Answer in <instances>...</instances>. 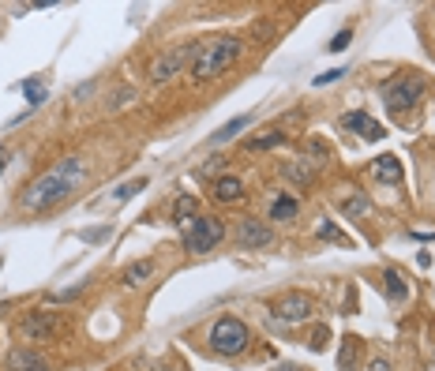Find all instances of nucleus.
<instances>
[{
    "label": "nucleus",
    "instance_id": "f257e3e1",
    "mask_svg": "<svg viewBox=\"0 0 435 371\" xmlns=\"http://www.w3.org/2000/svg\"><path fill=\"white\" fill-rule=\"evenodd\" d=\"M83 177H87V166H83V158H64L57 161L53 169H45L38 180H30L27 188H23L19 195V206L23 210H49V206H57L61 199L75 192V188L83 184Z\"/></svg>",
    "mask_w": 435,
    "mask_h": 371
},
{
    "label": "nucleus",
    "instance_id": "f03ea898",
    "mask_svg": "<svg viewBox=\"0 0 435 371\" xmlns=\"http://www.w3.org/2000/svg\"><path fill=\"white\" fill-rule=\"evenodd\" d=\"M241 57V41L236 38H214V41H203L195 46V57H192V79L195 83H210L225 72L233 60Z\"/></svg>",
    "mask_w": 435,
    "mask_h": 371
},
{
    "label": "nucleus",
    "instance_id": "7ed1b4c3",
    "mask_svg": "<svg viewBox=\"0 0 435 371\" xmlns=\"http://www.w3.org/2000/svg\"><path fill=\"white\" fill-rule=\"evenodd\" d=\"M248 345H252V330L236 315H225L210 326V349L221 352V357H236V352H244Z\"/></svg>",
    "mask_w": 435,
    "mask_h": 371
},
{
    "label": "nucleus",
    "instance_id": "20e7f679",
    "mask_svg": "<svg viewBox=\"0 0 435 371\" xmlns=\"http://www.w3.org/2000/svg\"><path fill=\"white\" fill-rule=\"evenodd\" d=\"M424 83L421 75H409V79H390L383 83V98H387V109L390 113H402V109H413L416 101L424 98Z\"/></svg>",
    "mask_w": 435,
    "mask_h": 371
},
{
    "label": "nucleus",
    "instance_id": "39448f33",
    "mask_svg": "<svg viewBox=\"0 0 435 371\" xmlns=\"http://www.w3.org/2000/svg\"><path fill=\"white\" fill-rule=\"evenodd\" d=\"M221 237H225V221L221 218H195L192 225L184 229V244H188V252H195V255L218 248Z\"/></svg>",
    "mask_w": 435,
    "mask_h": 371
},
{
    "label": "nucleus",
    "instance_id": "423d86ee",
    "mask_svg": "<svg viewBox=\"0 0 435 371\" xmlns=\"http://www.w3.org/2000/svg\"><path fill=\"white\" fill-rule=\"evenodd\" d=\"M61 323H64V315H57V312H27L19 319V330L30 341H53L61 334Z\"/></svg>",
    "mask_w": 435,
    "mask_h": 371
},
{
    "label": "nucleus",
    "instance_id": "0eeeda50",
    "mask_svg": "<svg viewBox=\"0 0 435 371\" xmlns=\"http://www.w3.org/2000/svg\"><path fill=\"white\" fill-rule=\"evenodd\" d=\"M274 315L281 323H304L312 315V297L308 292H285L274 300Z\"/></svg>",
    "mask_w": 435,
    "mask_h": 371
},
{
    "label": "nucleus",
    "instance_id": "6e6552de",
    "mask_svg": "<svg viewBox=\"0 0 435 371\" xmlns=\"http://www.w3.org/2000/svg\"><path fill=\"white\" fill-rule=\"evenodd\" d=\"M188 57H195V49H188V46L161 53V57L154 60V68H150V79H154V83H169V79H173V75L184 68V60H188Z\"/></svg>",
    "mask_w": 435,
    "mask_h": 371
},
{
    "label": "nucleus",
    "instance_id": "1a4fd4ad",
    "mask_svg": "<svg viewBox=\"0 0 435 371\" xmlns=\"http://www.w3.org/2000/svg\"><path fill=\"white\" fill-rule=\"evenodd\" d=\"M236 244L241 248H267V244H274V229L270 225H263V221H252V218H244L241 225H236Z\"/></svg>",
    "mask_w": 435,
    "mask_h": 371
},
{
    "label": "nucleus",
    "instance_id": "9d476101",
    "mask_svg": "<svg viewBox=\"0 0 435 371\" xmlns=\"http://www.w3.org/2000/svg\"><path fill=\"white\" fill-rule=\"evenodd\" d=\"M8 368L12 371H49V364L34 349H12L8 352Z\"/></svg>",
    "mask_w": 435,
    "mask_h": 371
},
{
    "label": "nucleus",
    "instance_id": "9b49d317",
    "mask_svg": "<svg viewBox=\"0 0 435 371\" xmlns=\"http://www.w3.org/2000/svg\"><path fill=\"white\" fill-rule=\"evenodd\" d=\"M345 128H353L361 139H383V135H387L379 120H372L368 113H349V117H345Z\"/></svg>",
    "mask_w": 435,
    "mask_h": 371
},
{
    "label": "nucleus",
    "instance_id": "f8f14e48",
    "mask_svg": "<svg viewBox=\"0 0 435 371\" xmlns=\"http://www.w3.org/2000/svg\"><path fill=\"white\" fill-rule=\"evenodd\" d=\"M375 180H379V184H398V180H402V161L394 158V154H383L379 161H375Z\"/></svg>",
    "mask_w": 435,
    "mask_h": 371
},
{
    "label": "nucleus",
    "instance_id": "ddd939ff",
    "mask_svg": "<svg viewBox=\"0 0 435 371\" xmlns=\"http://www.w3.org/2000/svg\"><path fill=\"white\" fill-rule=\"evenodd\" d=\"M244 195V184L236 177H218L214 180V199H221V203H236Z\"/></svg>",
    "mask_w": 435,
    "mask_h": 371
},
{
    "label": "nucleus",
    "instance_id": "4468645a",
    "mask_svg": "<svg viewBox=\"0 0 435 371\" xmlns=\"http://www.w3.org/2000/svg\"><path fill=\"white\" fill-rule=\"evenodd\" d=\"M296 218V199L293 195H278L274 203H270V221L281 225V221H293Z\"/></svg>",
    "mask_w": 435,
    "mask_h": 371
},
{
    "label": "nucleus",
    "instance_id": "2eb2a0df",
    "mask_svg": "<svg viewBox=\"0 0 435 371\" xmlns=\"http://www.w3.org/2000/svg\"><path fill=\"white\" fill-rule=\"evenodd\" d=\"M248 124H252V117H233V120H229V124H221L218 132L210 135V143L218 146V143H229V139H236V135H241V132H244V128H248Z\"/></svg>",
    "mask_w": 435,
    "mask_h": 371
},
{
    "label": "nucleus",
    "instance_id": "dca6fc26",
    "mask_svg": "<svg viewBox=\"0 0 435 371\" xmlns=\"http://www.w3.org/2000/svg\"><path fill=\"white\" fill-rule=\"evenodd\" d=\"M195 210H199V203H195L192 195H181V199H176V206H173V221L188 229V225L195 221Z\"/></svg>",
    "mask_w": 435,
    "mask_h": 371
},
{
    "label": "nucleus",
    "instance_id": "f3484780",
    "mask_svg": "<svg viewBox=\"0 0 435 371\" xmlns=\"http://www.w3.org/2000/svg\"><path fill=\"white\" fill-rule=\"evenodd\" d=\"M383 281H387V292H390L394 300H405V297H409V281H405V274H398L394 266H390V270L383 274Z\"/></svg>",
    "mask_w": 435,
    "mask_h": 371
},
{
    "label": "nucleus",
    "instance_id": "a211bd4d",
    "mask_svg": "<svg viewBox=\"0 0 435 371\" xmlns=\"http://www.w3.org/2000/svg\"><path fill=\"white\" fill-rule=\"evenodd\" d=\"M150 274H154V263H135V266H128V270H124V285L135 289V285H143Z\"/></svg>",
    "mask_w": 435,
    "mask_h": 371
},
{
    "label": "nucleus",
    "instance_id": "6ab92c4d",
    "mask_svg": "<svg viewBox=\"0 0 435 371\" xmlns=\"http://www.w3.org/2000/svg\"><path fill=\"white\" fill-rule=\"evenodd\" d=\"M19 90L27 94V106H30V109H38L41 101L49 98V90H45V86H41L38 79H27V83H19Z\"/></svg>",
    "mask_w": 435,
    "mask_h": 371
},
{
    "label": "nucleus",
    "instance_id": "aec40b11",
    "mask_svg": "<svg viewBox=\"0 0 435 371\" xmlns=\"http://www.w3.org/2000/svg\"><path fill=\"white\" fill-rule=\"evenodd\" d=\"M356 338H345L342 341V352H338V371H353V364H356Z\"/></svg>",
    "mask_w": 435,
    "mask_h": 371
},
{
    "label": "nucleus",
    "instance_id": "412c9836",
    "mask_svg": "<svg viewBox=\"0 0 435 371\" xmlns=\"http://www.w3.org/2000/svg\"><path fill=\"white\" fill-rule=\"evenodd\" d=\"M281 143H285V135L281 132H263L259 139L248 143V150H274V146H281Z\"/></svg>",
    "mask_w": 435,
    "mask_h": 371
},
{
    "label": "nucleus",
    "instance_id": "4be33fe9",
    "mask_svg": "<svg viewBox=\"0 0 435 371\" xmlns=\"http://www.w3.org/2000/svg\"><path fill=\"white\" fill-rule=\"evenodd\" d=\"M342 214H349V218H364V214H368V195H349V199L342 203Z\"/></svg>",
    "mask_w": 435,
    "mask_h": 371
},
{
    "label": "nucleus",
    "instance_id": "5701e85b",
    "mask_svg": "<svg viewBox=\"0 0 435 371\" xmlns=\"http://www.w3.org/2000/svg\"><path fill=\"white\" fill-rule=\"evenodd\" d=\"M143 188H147V177H135V180H128V184H121V188H117V199H132V195L135 192H143Z\"/></svg>",
    "mask_w": 435,
    "mask_h": 371
},
{
    "label": "nucleus",
    "instance_id": "b1692460",
    "mask_svg": "<svg viewBox=\"0 0 435 371\" xmlns=\"http://www.w3.org/2000/svg\"><path fill=\"white\" fill-rule=\"evenodd\" d=\"M319 240H334V244H349V237H345L342 229H334L330 221H323V225H319Z\"/></svg>",
    "mask_w": 435,
    "mask_h": 371
},
{
    "label": "nucleus",
    "instance_id": "393cba45",
    "mask_svg": "<svg viewBox=\"0 0 435 371\" xmlns=\"http://www.w3.org/2000/svg\"><path fill=\"white\" fill-rule=\"evenodd\" d=\"M349 41H353V30H338L334 38H330V53H342V49H349Z\"/></svg>",
    "mask_w": 435,
    "mask_h": 371
},
{
    "label": "nucleus",
    "instance_id": "a878e982",
    "mask_svg": "<svg viewBox=\"0 0 435 371\" xmlns=\"http://www.w3.org/2000/svg\"><path fill=\"white\" fill-rule=\"evenodd\" d=\"M345 75V68H330V72H323V75H315V86H327V83H338Z\"/></svg>",
    "mask_w": 435,
    "mask_h": 371
},
{
    "label": "nucleus",
    "instance_id": "bb28decb",
    "mask_svg": "<svg viewBox=\"0 0 435 371\" xmlns=\"http://www.w3.org/2000/svg\"><path fill=\"white\" fill-rule=\"evenodd\" d=\"M285 172L296 180V184H308V180H312V169H301V161H293V166H289Z\"/></svg>",
    "mask_w": 435,
    "mask_h": 371
},
{
    "label": "nucleus",
    "instance_id": "cd10ccee",
    "mask_svg": "<svg viewBox=\"0 0 435 371\" xmlns=\"http://www.w3.org/2000/svg\"><path fill=\"white\" fill-rule=\"evenodd\" d=\"M132 98H135V90H132V86H128V90H117V98H113V109H121L124 101H132Z\"/></svg>",
    "mask_w": 435,
    "mask_h": 371
},
{
    "label": "nucleus",
    "instance_id": "c85d7f7f",
    "mask_svg": "<svg viewBox=\"0 0 435 371\" xmlns=\"http://www.w3.org/2000/svg\"><path fill=\"white\" fill-rule=\"evenodd\" d=\"M83 285H75V289H61V292H53V300H72V297H79Z\"/></svg>",
    "mask_w": 435,
    "mask_h": 371
},
{
    "label": "nucleus",
    "instance_id": "c756f323",
    "mask_svg": "<svg viewBox=\"0 0 435 371\" xmlns=\"http://www.w3.org/2000/svg\"><path fill=\"white\" fill-rule=\"evenodd\" d=\"M368 371H390V360L387 357H375L372 364H368Z\"/></svg>",
    "mask_w": 435,
    "mask_h": 371
},
{
    "label": "nucleus",
    "instance_id": "7c9ffc66",
    "mask_svg": "<svg viewBox=\"0 0 435 371\" xmlns=\"http://www.w3.org/2000/svg\"><path fill=\"white\" fill-rule=\"evenodd\" d=\"M274 371H301V368H293V364H278Z\"/></svg>",
    "mask_w": 435,
    "mask_h": 371
},
{
    "label": "nucleus",
    "instance_id": "2f4dec72",
    "mask_svg": "<svg viewBox=\"0 0 435 371\" xmlns=\"http://www.w3.org/2000/svg\"><path fill=\"white\" fill-rule=\"evenodd\" d=\"M4 161H8V150H4V146H0V169H4Z\"/></svg>",
    "mask_w": 435,
    "mask_h": 371
},
{
    "label": "nucleus",
    "instance_id": "473e14b6",
    "mask_svg": "<svg viewBox=\"0 0 435 371\" xmlns=\"http://www.w3.org/2000/svg\"><path fill=\"white\" fill-rule=\"evenodd\" d=\"M0 312H8V304H0Z\"/></svg>",
    "mask_w": 435,
    "mask_h": 371
}]
</instances>
